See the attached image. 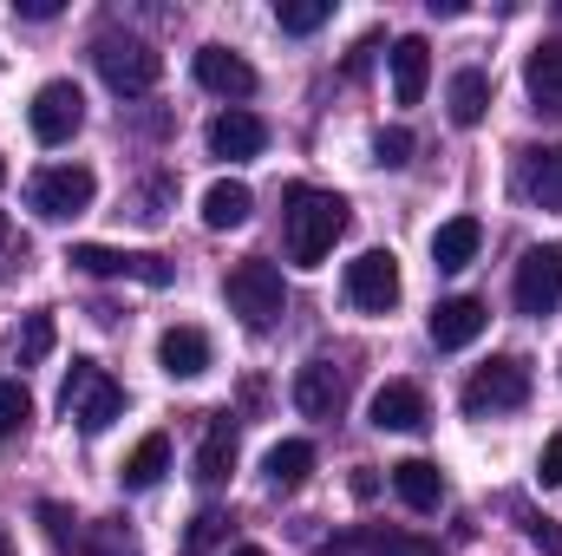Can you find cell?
Wrapping results in <instances>:
<instances>
[{
	"label": "cell",
	"instance_id": "1",
	"mask_svg": "<svg viewBox=\"0 0 562 556\" xmlns=\"http://www.w3.org/2000/svg\"><path fill=\"white\" fill-rule=\"evenodd\" d=\"M347 236V203L334 190H314V184H294L281 197V243H288V263L301 269H321L334 256V243Z\"/></svg>",
	"mask_w": 562,
	"mask_h": 556
},
{
	"label": "cell",
	"instance_id": "2",
	"mask_svg": "<svg viewBox=\"0 0 562 556\" xmlns=\"http://www.w3.org/2000/svg\"><path fill=\"white\" fill-rule=\"evenodd\" d=\"M59 413L72 419L79 432H105L112 419L125 413V387L99 367V360H72L66 387H59Z\"/></svg>",
	"mask_w": 562,
	"mask_h": 556
},
{
	"label": "cell",
	"instance_id": "3",
	"mask_svg": "<svg viewBox=\"0 0 562 556\" xmlns=\"http://www.w3.org/2000/svg\"><path fill=\"white\" fill-rule=\"evenodd\" d=\"M92 66H99V79H105L119 99H144V92L164 79V59L144 46L138 33H99V40H92Z\"/></svg>",
	"mask_w": 562,
	"mask_h": 556
},
{
	"label": "cell",
	"instance_id": "4",
	"mask_svg": "<svg viewBox=\"0 0 562 556\" xmlns=\"http://www.w3.org/2000/svg\"><path fill=\"white\" fill-rule=\"evenodd\" d=\"M99 197V177L86 164H46L26 177V210L46 216V223H66V216H86Z\"/></svg>",
	"mask_w": 562,
	"mask_h": 556
},
{
	"label": "cell",
	"instance_id": "5",
	"mask_svg": "<svg viewBox=\"0 0 562 556\" xmlns=\"http://www.w3.org/2000/svg\"><path fill=\"white\" fill-rule=\"evenodd\" d=\"M530 400V367L517 354H497L484 360L471 380H464V413L471 419H491V413H517Z\"/></svg>",
	"mask_w": 562,
	"mask_h": 556
},
{
	"label": "cell",
	"instance_id": "6",
	"mask_svg": "<svg viewBox=\"0 0 562 556\" xmlns=\"http://www.w3.org/2000/svg\"><path fill=\"white\" fill-rule=\"evenodd\" d=\"M229 314H243V327H276L281 308H288V288H281V269L276 263H236L229 269Z\"/></svg>",
	"mask_w": 562,
	"mask_h": 556
},
{
	"label": "cell",
	"instance_id": "7",
	"mask_svg": "<svg viewBox=\"0 0 562 556\" xmlns=\"http://www.w3.org/2000/svg\"><path fill=\"white\" fill-rule=\"evenodd\" d=\"M400 294H406V281H400V256L393 249H367V256L347 263V301L360 314H393Z\"/></svg>",
	"mask_w": 562,
	"mask_h": 556
},
{
	"label": "cell",
	"instance_id": "8",
	"mask_svg": "<svg viewBox=\"0 0 562 556\" xmlns=\"http://www.w3.org/2000/svg\"><path fill=\"white\" fill-rule=\"evenodd\" d=\"M26 125H33L40 144H72L79 125H86V92H79L72 79H46V86L33 92V105H26Z\"/></svg>",
	"mask_w": 562,
	"mask_h": 556
},
{
	"label": "cell",
	"instance_id": "9",
	"mask_svg": "<svg viewBox=\"0 0 562 556\" xmlns=\"http://www.w3.org/2000/svg\"><path fill=\"white\" fill-rule=\"evenodd\" d=\"M72 269H86V276H132L144 288H170L177 269L164 263V256H150V249H105V243H79L72 256H66Z\"/></svg>",
	"mask_w": 562,
	"mask_h": 556
},
{
	"label": "cell",
	"instance_id": "10",
	"mask_svg": "<svg viewBox=\"0 0 562 556\" xmlns=\"http://www.w3.org/2000/svg\"><path fill=\"white\" fill-rule=\"evenodd\" d=\"M517 314H557L562 308V249L557 243H543V249H530L524 263H517Z\"/></svg>",
	"mask_w": 562,
	"mask_h": 556
},
{
	"label": "cell",
	"instance_id": "11",
	"mask_svg": "<svg viewBox=\"0 0 562 556\" xmlns=\"http://www.w3.org/2000/svg\"><path fill=\"white\" fill-rule=\"evenodd\" d=\"M484 327H491V308H484L477 294H451V301H438V308H431V347H445V354L471 347Z\"/></svg>",
	"mask_w": 562,
	"mask_h": 556
},
{
	"label": "cell",
	"instance_id": "12",
	"mask_svg": "<svg viewBox=\"0 0 562 556\" xmlns=\"http://www.w3.org/2000/svg\"><path fill=\"white\" fill-rule=\"evenodd\" d=\"M262 144H269V125L256 112H243V105H229V112L210 119V157L243 164V157H262Z\"/></svg>",
	"mask_w": 562,
	"mask_h": 556
},
{
	"label": "cell",
	"instance_id": "13",
	"mask_svg": "<svg viewBox=\"0 0 562 556\" xmlns=\"http://www.w3.org/2000/svg\"><path fill=\"white\" fill-rule=\"evenodd\" d=\"M294 407L307 419H340V407H347L340 367H334V360H307V367L294 374Z\"/></svg>",
	"mask_w": 562,
	"mask_h": 556
},
{
	"label": "cell",
	"instance_id": "14",
	"mask_svg": "<svg viewBox=\"0 0 562 556\" xmlns=\"http://www.w3.org/2000/svg\"><path fill=\"white\" fill-rule=\"evenodd\" d=\"M196 86L216 92V99H249L256 92V66L243 53H229V46H203L196 53Z\"/></svg>",
	"mask_w": 562,
	"mask_h": 556
},
{
	"label": "cell",
	"instance_id": "15",
	"mask_svg": "<svg viewBox=\"0 0 562 556\" xmlns=\"http://www.w3.org/2000/svg\"><path fill=\"white\" fill-rule=\"evenodd\" d=\"M477 249H484V223H477V216H451V223H438V230H431V269H438V276L471 269V263H477Z\"/></svg>",
	"mask_w": 562,
	"mask_h": 556
},
{
	"label": "cell",
	"instance_id": "16",
	"mask_svg": "<svg viewBox=\"0 0 562 556\" xmlns=\"http://www.w3.org/2000/svg\"><path fill=\"white\" fill-rule=\"evenodd\" d=\"M157 367L170 380H203L210 374V334L203 327H164L157 334Z\"/></svg>",
	"mask_w": 562,
	"mask_h": 556
},
{
	"label": "cell",
	"instance_id": "17",
	"mask_svg": "<svg viewBox=\"0 0 562 556\" xmlns=\"http://www.w3.org/2000/svg\"><path fill=\"white\" fill-rule=\"evenodd\" d=\"M327 556H438V544H425V537H413V531H380V524H367V531L334 537Z\"/></svg>",
	"mask_w": 562,
	"mask_h": 556
},
{
	"label": "cell",
	"instance_id": "18",
	"mask_svg": "<svg viewBox=\"0 0 562 556\" xmlns=\"http://www.w3.org/2000/svg\"><path fill=\"white\" fill-rule=\"evenodd\" d=\"M367 413H373L380 432H419V425H425V393L413 387V380H386V387L373 393V407H367Z\"/></svg>",
	"mask_w": 562,
	"mask_h": 556
},
{
	"label": "cell",
	"instance_id": "19",
	"mask_svg": "<svg viewBox=\"0 0 562 556\" xmlns=\"http://www.w3.org/2000/svg\"><path fill=\"white\" fill-rule=\"evenodd\" d=\"M445 112H451V125H484V112H491V73H477V66H464V73H451V86H445Z\"/></svg>",
	"mask_w": 562,
	"mask_h": 556
},
{
	"label": "cell",
	"instance_id": "20",
	"mask_svg": "<svg viewBox=\"0 0 562 556\" xmlns=\"http://www.w3.org/2000/svg\"><path fill=\"white\" fill-rule=\"evenodd\" d=\"M425 79H431V46H425L419 33H406V40L393 46V99H400V105H419Z\"/></svg>",
	"mask_w": 562,
	"mask_h": 556
},
{
	"label": "cell",
	"instance_id": "21",
	"mask_svg": "<svg viewBox=\"0 0 562 556\" xmlns=\"http://www.w3.org/2000/svg\"><path fill=\"white\" fill-rule=\"evenodd\" d=\"M524 86H530L537 112H562V40H543V46L524 59Z\"/></svg>",
	"mask_w": 562,
	"mask_h": 556
},
{
	"label": "cell",
	"instance_id": "22",
	"mask_svg": "<svg viewBox=\"0 0 562 556\" xmlns=\"http://www.w3.org/2000/svg\"><path fill=\"white\" fill-rule=\"evenodd\" d=\"M249 210H256V190H249L243 177H223V184L203 190V223H210V230H243Z\"/></svg>",
	"mask_w": 562,
	"mask_h": 556
},
{
	"label": "cell",
	"instance_id": "23",
	"mask_svg": "<svg viewBox=\"0 0 562 556\" xmlns=\"http://www.w3.org/2000/svg\"><path fill=\"white\" fill-rule=\"evenodd\" d=\"M393 491L413 504V511H438L445 504V471L431 458H400L393 465Z\"/></svg>",
	"mask_w": 562,
	"mask_h": 556
},
{
	"label": "cell",
	"instance_id": "24",
	"mask_svg": "<svg viewBox=\"0 0 562 556\" xmlns=\"http://www.w3.org/2000/svg\"><path fill=\"white\" fill-rule=\"evenodd\" d=\"M236 471V425H229V413L210 419V432H203V445H196V478L203 485H223Z\"/></svg>",
	"mask_w": 562,
	"mask_h": 556
},
{
	"label": "cell",
	"instance_id": "25",
	"mask_svg": "<svg viewBox=\"0 0 562 556\" xmlns=\"http://www.w3.org/2000/svg\"><path fill=\"white\" fill-rule=\"evenodd\" d=\"M262 471H269V491H301L307 471H314V445L307 438H281V445H269Z\"/></svg>",
	"mask_w": 562,
	"mask_h": 556
},
{
	"label": "cell",
	"instance_id": "26",
	"mask_svg": "<svg viewBox=\"0 0 562 556\" xmlns=\"http://www.w3.org/2000/svg\"><path fill=\"white\" fill-rule=\"evenodd\" d=\"M524 197L543 203V210H562V144L557 151H530V164H524Z\"/></svg>",
	"mask_w": 562,
	"mask_h": 556
},
{
	"label": "cell",
	"instance_id": "27",
	"mask_svg": "<svg viewBox=\"0 0 562 556\" xmlns=\"http://www.w3.org/2000/svg\"><path fill=\"white\" fill-rule=\"evenodd\" d=\"M164 471H170V438H164V432H150V438H138V452L125 458V471H119V478H125V491H150Z\"/></svg>",
	"mask_w": 562,
	"mask_h": 556
},
{
	"label": "cell",
	"instance_id": "28",
	"mask_svg": "<svg viewBox=\"0 0 562 556\" xmlns=\"http://www.w3.org/2000/svg\"><path fill=\"white\" fill-rule=\"evenodd\" d=\"M53 341H59L53 314H26V327L13 334V360H20V367H40V360L53 354Z\"/></svg>",
	"mask_w": 562,
	"mask_h": 556
},
{
	"label": "cell",
	"instance_id": "29",
	"mask_svg": "<svg viewBox=\"0 0 562 556\" xmlns=\"http://www.w3.org/2000/svg\"><path fill=\"white\" fill-rule=\"evenodd\" d=\"M276 20H281V33H321L334 20V7L327 0H281Z\"/></svg>",
	"mask_w": 562,
	"mask_h": 556
},
{
	"label": "cell",
	"instance_id": "30",
	"mask_svg": "<svg viewBox=\"0 0 562 556\" xmlns=\"http://www.w3.org/2000/svg\"><path fill=\"white\" fill-rule=\"evenodd\" d=\"M26 419H33V393L20 380H0V438H13Z\"/></svg>",
	"mask_w": 562,
	"mask_h": 556
},
{
	"label": "cell",
	"instance_id": "31",
	"mask_svg": "<svg viewBox=\"0 0 562 556\" xmlns=\"http://www.w3.org/2000/svg\"><path fill=\"white\" fill-rule=\"evenodd\" d=\"M373 164H386V170H406V164H413V132H406V125L380 132V138H373Z\"/></svg>",
	"mask_w": 562,
	"mask_h": 556
},
{
	"label": "cell",
	"instance_id": "32",
	"mask_svg": "<svg viewBox=\"0 0 562 556\" xmlns=\"http://www.w3.org/2000/svg\"><path fill=\"white\" fill-rule=\"evenodd\" d=\"M86 544H92V556H132V551H138L125 524H92V531H86Z\"/></svg>",
	"mask_w": 562,
	"mask_h": 556
},
{
	"label": "cell",
	"instance_id": "33",
	"mask_svg": "<svg viewBox=\"0 0 562 556\" xmlns=\"http://www.w3.org/2000/svg\"><path fill=\"white\" fill-rule=\"evenodd\" d=\"M229 531V518L223 511H196V524H190V551H203V544H216Z\"/></svg>",
	"mask_w": 562,
	"mask_h": 556
},
{
	"label": "cell",
	"instance_id": "34",
	"mask_svg": "<svg viewBox=\"0 0 562 556\" xmlns=\"http://www.w3.org/2000/svg\"><path fill=\"white\" fill-rule=\"evenodd\" d=\"M524 537H530L543 556H562V531L550 524V518H524Z\"/></svg>",
	"mask_w": 562,
	"mask_h": 556
},
{
	"label": "cell",
	"instance_id": "35",
	"mask_svg": "<svg viewBox=\"0 0 562 556\" xmlns=\"http://www.w3.org/2000/svg\"><path fill=\"white\" fill-rule=\"evenodd\" d=\"M537 478H543V491L562 485V432H550V445H543V458H537Z\"/></svg>",
	"mask_w": 562,
	"mask_h": 556
},
{
	"label": "cell",
	"instance_id": "36",
	"mask_svg": "<svg viewBox=\"0 0 562 556\" xmlns=\"http://www.w3.org/2000/svg\"><path fill=\"white\" fill-rule=\"evenodd\" d=\"M13 7H20L26 20H53V13H59V0H13Z\"/></svg>",
	"mask_w": 562,
	"mask_h": 556
},
{
	"label": "cell",
	"instance_id": "37",
	"mask_svg": "<svg viewBox=\"0 0 562 556\" xmlns=\"http://www.w3.org/2000/svg\"><path fill=\"white\" fill-rule=\"evenodd\" d=\"M13 256H20V236H13V223H7V216H0V269H7V263H13Z\"/></svg>",
	"mask_w": 562,
	"mask_h": 556
},
{
	"label": "cell",
	"instance_id": "38",
	"mask_svg": "<svg viewBox=\"0 0 562 556\" xmlns=\"http://www.w3.org/2000/svg\"><path fill=\"white\" fill-rule=\"evenodd\" d=\"M0 556H13V537H7V531H0Z\"/></svg>",
	"mask_w": 562,
	"mask_h": 556
},
{
	"label": "cell",
	"instance_id": "39",
	"mask_svg": "<svg viewBox=\"0 0 562 556\" xmlns=\"http://www.w3.org/2000/svg\"><path fill=\"white\" fill-rule=\"evenodd\" d=\"M229 556H269V551H256V544H249V551H229Z\"/></svg>",
	"mask_w": 562,
	"mask_h": 556
},
{
	"label": "cell",
	"instance_id": "40",
	"mask_svg": "<svg viewBox=\"0 0 562 556\" xmlns=\"http://www.w3.org/2000/svg\"><path fill=\"white\" fill-rule=\"evenodd\" d=\"M0 177H7V164H0Z\"/></svg>",
	"mask_w": 562,
	"mask_h": 556
}]
</instances>
